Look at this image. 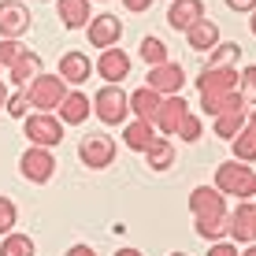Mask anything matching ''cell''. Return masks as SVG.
I'll use <instances>...</instances> for the list:
<instances>
[{"mask_svg":"<svg viewBox=\"0 0 256 256\" xmlns=\"http://www.w3.org/2000/svg\"><path fill=\"white\" fill-rule=\"evenodd\" d=\"M245 126L256 130V104H252V112H249V116H245Z\"/></svg>","mask_w":256,"mask_h":256,"instance_id":"obj_38","label":"cell"},{"mask_svg":"<svg viewBox=\"0 0 256 256\" xmlns=\"http://www.w3.org/2000/svg\"><path fill=\"white\" fill-rule=\"evenodd\" d=\"M216 190L223 197H238V200H252L256 197V171L245 160H226L216 171Z\"/></svg>","mask_w":256,"mask_h":256,"instance_id":"obj_3","label":"cell"},{"mask_svg":"<svg viewBox=\"0 0 256 256\" xmlns=\"http://www.w3.org/2000/svg\"><path fill=\"white\" fill-rule=\"evenodd\" d=\"M145 156H148V167L152 171H171V164H174V145L167 138H152V145L145 148Z\"/></svg>","mask_w":256,"mask_h":256,"instance_id":"obj_22","label":"cell"},{"mask_svg":"<svg viewBox=\"0 0 256 256\" xmlns=\"http://www.w3.org/2000/svg\"><path fill=\"white\" fill-rule=\"evenodd\" d=\"M8 116H15V119H22V116H30V96H26V90H19L15 96H8Z\"/></svg>","mask_w":256,"mask_h":256,"instance_id":"obj_33","label":"cell"},{"mask_svg":"<svg viewBox=\"0 0 256 256\" xmlns=\"http://www.w3.org/2000/svg\"><path fill=\"white\" fill-rule=\"evenodd\" d=\"M238 93L245 96V104H256V67H245L238 74Z\"/></svg>","mask_w":256,"mask_h":256,"instance_id":"obj_31","label":"cell"},{"mask_svg":"<svg viewBox=\"0 0 256 256\" xmlns=\"http://www.w3.org/2000/svg\"><path fill=\"white\" fill-rule=\"evenodd\" d=\"M60 22L67 26V30H82V26H90V0H60Z\"/></svg>","mask_w":256,"mask_h":256,"instance_id":"obj_21","label":"cell"},{"mask_svg":"<svg viewBox=\"0 0 256 256\" xmlns=\"http://www.w3.org/2000/svg\"><path fill=\"white\" fill-rule=\"evenodd\" d=\"M174 256H186V252H174Z\"/></svg>","mask_w":256,"mask_h":256,"instance_id":"obj_44","label":"cell"},{"mask_svg":"<svg viewBox=\"0 0 256 256\" xmlns=\"http://www.w3.org/2000/svg\"><path fill=\"white\" fill-rule=\"evenodd\" d=\"M67 256H96V252L90 249V245H70V249H67Z\"/></svg>","mask_w":256,"mask_h":256,"instance_id":"obj_37","label":"cell"},{"mask_svg":"<svg viewBox=\"0 0 256 256\" xmlns=\"http://www.w3.org/2000/svg\"><path fill=\"white\" fill-rule=\"evenodd\" d=\"M160 100H164V96L156 93V90L141 86V90H134V93H130V112H134L138 119L152 122V119H156V108H160Z\"/></svg>","mask_w":256,"mask_h":256,"instance_id":"obj_20","label":"cell"},{"mask_svg":"<svg viewBox=\"0 0 256 256\" xmlns=\"http://www.w3.org/2000/svg\"><path fill=\"white\" fill-rule=\"evenodd\" d=\"M197 90H200V112L204 116H219L226 93L238 90V70L234 67H204L197 78Z\"/></svg>","mask_w":256,"mask_h":256,"instance_id":"obj_2","label":"cell"},{"mask_svg":"<svg viewBox=\"0 0 256 256\" xmlns=\"http://www.w3.org/2000/svg\"><path fill=\"white\" fill-rule=\"evenodd\" d=\"M242 126H245V112H219L216 116V134L223 141H230Z\"/></svg>","mask_w":256,"mask_h":256,"instance_id":"obj_25","label":"cell"},{"mask_svg":"<svg viewBox=\"0 0 256 256\" xmlns=\"http://www.w3.org/2000/svg\"><path fill=\"white\" fill-rule=\"evenodd\" d=\"M0 256H34V242L26 234H4V242H0Z\"/></svg>","mask_w":256,"mask_h":256,"instance_id":"obj_26","label":"cell"},{"mask_svg":"<svg viewBox=\"0 0 256 256\" xmlns=\"http://www.w3.org/2000/svg\"><path fill=\"white\" fill-rule=\"evenodd\" d=\"M26 96H30V108H38V112H56L60 100L67 96V82H64L60 74H45V70H41V74L26 86Z\"/></svg>","mask_w":256,"mask_h":256,"instance_id":"obj_5","label":"cell"},{"mask_svg":"<svg viewBox=\"0 0 256 256\" xmlns=\"http://www.w3.org/2000/svg\"><path fill=\"white\" fill-rule=\"evenodd\" d=\"M141 60H145V64H164L167 60V45L160 38H141Z\"/></svg>","mask_w":256,"mask_h":256,"instance_id":"obj_29","label":"cell"},{"mask_svg":"<svg viewBox=\"0 0 256 256\" xmlns=\"http://www.w3.org/2000/svg\"><path fill=\"white\" fill-rule=\"evenodd\" d=\"M15 223H19V208H15V200L12 197H0V238L12 234Z\"/></svg>","mask_w":256,"mask_h":256,"instance_id":"obj_30","label":"cell"},{"mask_svg":"<svg viewBox=\"0 0 256 256\" xmlns=\"http://www.w3.org/2000/svg\"><path fill=\"white\" fill-rule=\"evenodd\" d=\"M8 74H12V82L19 86V90H22V86H30L34 78L41 74V56H38V52H30V48H26L22 56L15 60V64H8Z\"/></svg>","mask_w":256,"mask_h":256,"instance_id":"obj_18","label":"cell"},{"mask_svg":"<svg viewBox=\"0 0 256 256\" xmlns=\"http://www.w3.org/2000/svg\"><path fill=\"white\" fill-rule=\"evenodd\" d=\"M30 30V8L22 0H0V38H22Z\"/></svg>","mask_w":256,"mask_h":256,"instance_id":"obj_10","label":"cell"},{"mask_svg":"<svg viewBox=\"0 0 256 256\" xmlns=\"http://www.w3.org/2000/svg\"><path fill=\"white\" fill-rule=\"evenodd\" d=\"M252 242H256V219H252Z\"/></svg>","mask_w":256,"mask_h":256,"instance_id":"obj_43","label":"cell"},{"mask_svg":"<svg viewBox=\"0 0 256 256\" xmlns=\"http://www.w3.org/2000/svg\"><path fill=\"white\" fill-rule=\"evenodd\" d=\"M252 19H249V30H252V38H256V12H249Z\"/></svg>","mask_w":256,"mask_h":256,"instance_id":"obj_41","label":"cell"},{"mask_svg":"<svg viewBox=\"0 0 256 256\" xmlns=\"http://www.w3.org/2000/svg\"><path fill=\"white\" fill-rule=\"evenodd\" d=\"M8 104V90H4V82H0V108Z\"/></svg>","mask_w":256,"mask_h":256,"instance_id":"obj_39","label":"cell"},{"mask_svg":"<svg viewBox=\"0 0 256 256\" xmlns=\"http://www.w3.org/2000/svg\"><path fill=\"white\" fill-rule=\"evenodd\" d=\"M96 74L104 78V82H122V78L130 74V56L122 48H104L100 52V60H96Z\"/></svg>","mask_w":256,"mask_h":256,"instance_id":"obj_15","label":"cell"},{"mask_svg":"<svg viewBox=\"0 0 256 256\" xmlns=\"http://www.w3.org/2000/svg\"><path fill=\"white\" fill-rule=\"evenodd\" d=\"M90 74H93V64H90L86 52H64V56H60V78H64L67 86L90 82Z\"/></svg>","mask_w":256,"mask_h":256,"instance_id":"obj_16","label":"cell"},{"mask_svg":"<svg viewBox=\"0 0 256 256\" xmlns=\"http://www.w3.org/2000/svg\"><path fill=\"white\" fill-rule=\"evenodd\" d=\"M190 212L193 223H197V234L208 238V242H219V238H230V212H226V200L216 186H197L190 193Z\"/></svg>","mask_w":256,"mask_h":256,"instance_id":"obj_1","label":"cell"},{"mask_svg":"<svg viewBox=\"0 0 256 256\" xmlns=\"http://www.w3.org/2000/svg\"><path fill=\"white\" fill-rule=\"evenodd\" d=\"M186 41H190L193 52H212V48L219 45V26L208 22V19H200V22H193L190 30H186Z\"/></svg>","mask_w":256,"mask_h":256,"instance_id":"obj_19","label":"cell"},{"mask_svg":"<svg viewBox=\"0 0 256 256\" xmlns=\"http://www.w3.org/2000/svg\"><path fill=\"white\" fill-rule=\"evenodd\" d=\"M200 134H204V122H200V116H197V112H186V119L178 122L174 138H182V141H200Z\"/></svg>","mask_w":256,"mask_h":256,"instance_id":"obj_28","label":"cell"},{"mask_svg":"<svg viewBox=\"0 0 256 256\" xmlns=\"http://www.w3.org/2000/svg\"><path fill=\"white\" fill-rule=\"evenodd\" d=\"M122 4H126V12H148L152 0H122Z\"/></svg>","mask_w":256,"mask_h":256,"instance_id":"obj_36","label":"cell"},{"mask_svg":"<svg viewBox=\"0 0 256 256\" xmlns=\"http://www.w3.org/2000/svg\"><path fill=\"white\" fill-rule=\"evenodd\" d=\"M208 256H238V249H234V242H230V238H219V242H212Z\"/></svg>","mask_w":256,"mask_h":256,"instance_id":"obj_34","label":"cell"},{"mask_svg":"<svg viewBox=\"0 0 256 256\" xmlns=\"http://www.w3.org/2000/svg\"><path fill=\"white\" fill-rule=\"evenodd\" d=\"M230 145H234V156H238V160H245V164L256 160V130L242 126V130L230 138Z\"/></svg>","mask_w":256,"mask_h":256,"instance_id":"obj_24","label":"cell"},{"mask_svg":"<svg viewBox=\"0 0 256 256\" xmlns=\"http://www.w3.org/2000/svg\"><path fill=\"white\" fill-rule=\"evenodd\" d=\"M152 122H145V119H138V122H130L126 130H122V141H126L134 152H145L148 145H152Z\"/></svg>","mask_w":256,"mask_h":256,"instance_id":"obj_23","label":"cell"},{"mask_svg":"<svg viewBox=\"0 0 256 256\" xmlns=\"http://www.w3.org/2000/svg\"><path fill=\"white\" fill-rule=\"evenodd\" d=\"M238 56H242V48H238L234 41H230V45H216L204 67H234V64H238Z\"/></svg>","mask_w":256,"mask_h":256,"instance_id":"obj_27","label":"cell"},{"mask_svg":"<svg viewBox=\"0 0 256 256\" xmlns=\"http://www.w3.org/2000/svg\"><path fill=\"white\" fill-rule=\"evenodd\" d=\"M204 19V0H171V8H167V26L171 30H182L186 34L193 22Z\"/></svg>","mask_w":256,"mask_h":256,"instance_id":"obj_13","label":"cell"},{"mask_svg":"<svg viewBox=\"0 0 256 256\" xmlns=\"http://www.w3.org/2000/svg\"><path fill=\"white\" fill-rule=\"evenodd\" d=\"M252 219H256V200H242L230 212V242H252Z\"/></svg>","mask_w":256,"mask_h":256,"instance_id":"obj_17","label":"cell"},{"mask_svg":"<svg viewBox=\"0 0 256 256\" xmlns=\"http://www.w3.org/2000/svg\"><path fill=\"white\" fill-rule=\"evenodd\" d=\"M93 112H96V119H100L104 126H119V122H126V116H130L126 90H122L119 82H108L100 93L93 96Z\"/></svg>","mask_w":256,"mask_h":256,"instance_id":"obj_4","label":"cell"},{"mask_svg":"<svg viewBox=\"0 0 256 256\" xmlns=\"http://www.w3.org/2000/svg\"><path fill=\"white\" fill-rule=\"evenodd\" d=\"M186 112H190V104L182 100L178 93H171V96H164V100H160V108H156V119H152V126L160 130L164 138H174V130H178V122L186 119Z\"/></svg>","mask_w":256,"mask_h":256,"instance_id":"obj_11","label":"cell"},{"mask_svg":"<svg viewBox=\"0 0 256 256\" xmlns=\"http://www.w3.org/2000/svg\"><path fill=\"white\" fill-rule=\"evenodd\" d=\"M226 8H230V12H256V0H226Z\"/></svg>","mask_w":256,"mask_h":256,"instance_id":"obj_35","label":"cell"},{"mask_svg":"<svg viewBox=\"0 0 256 256\" xmlns=\"http://www.w3.org/2000/svg\"><path fill=\"white\" fill-rule=\"evenodd\" d=\"M26 138L34 145L56 148L64 141V122H60V116H52V112H34V116H26Z\"/></svg>","mask_w":256,"mask_h":256,"instance_id":"obj_7","label":"cell"},{"mask_svg":"<svg viewBox=\"0 0 256 256\" xmlns=\"http://www.w3.org/2000/svg\"><path fill=\"white\" fill-rule=\"evenodd\" d=\"M19 171H22V178L38 182V186L52 182V174H56V156H52V148H45V145H30V148L19 156Z\"/></svg>","mask_w":256,"mask_h":256,"instance_id":"obj_6","label":"cell"},{"mask_svg":"<svg viewBox=\"0 0 256 256\" xmlns=\"http://www.w3.org/2000/svg\"><path fill=\"white\" fill-rule=\"evenodd\" d=\"M22 52H26V45H22L19 38H4V41H0V67L15 64V60H19Z\"/></svg>","mask_w":256,"mask_h":256,"instance_id":"obj_32","label":"cell"},{"mask_svg":"<svg viewBox=\"0 0 256 256\" xmlns=\"http://www.w3.org/2000/svg\"><path fill=\"white\" fill-rule=\"evenodd\" d=\"M145 82H148V90H156L160 96H171V93H178L182 86H186V70H182V64L164 60V64H152Z\"/></svg>","mask_w":256,"mask_h":256,"instance_id":"obj_8","label":"cell"},{"mask_svg":"<svg viewBox=\"0 0 256 256\" xmlns=\"http://www.w3.org/2000/svg\"><path fill=\"white\" fill-rule=\"evenodd\" d=\"M116 256H141V252H138V249H119Z\"/></svg>","mask_w":256,"mask_h":256,"instance_id":"obj_40","label":"cell"},{"mask_svg":"<svg viewBox=\"0 0 256 256\" xmlns=\"http://www.w3.org/2000/svg\"><path fill=\"white\" fill-rule=\"evenodd\" d=\"M86 30H90L93 48H112V45H119V38H122V22L116 15H96V19H90Z\"/></svg>","mask_w":256,"mask_h":256,"instance_id":"obj_14","label":"cell"},{"mask_svg":"<svg viewBox=\"0 0 256 256\" xmlns=\"http://www.w3.org/2000/svg\"><path fill=\"white\" fill-rule=\"evenodd\" d=\"M238 256H256V245H249V249H245V252H238Z\"/></svg>","mask_w":256,"mask_h":256,"instance_id":"obj_42","label":"cell"},{"mask_svg":"<svg viewBox=\"0 0 256 256\" xmlns=\"http://www.w3.org/2000/svg\"><path fill=\"white\" fill-rule=\"evenodd\" d=\"M56 112H60V122H64V126H82V122L93 116V100L82 90H67V96L60 100Z\"/></svg>","mask_w":256,"mask_h":256,"instance_id":"obj_12","label":"cell"},{"mask_svg":"<svg viewBox=\"0 0 256 256\" xmlns=\"http://www.w3.org/2000/svg\"><path fill=\"white\" fill-rule=\"evenodd\" d=\"M78 160L86 167H93V171H104V167H112V160H116V141L104 138V134L86 138L82 145H78Z\"/></svg>","mask_w":256,"mask_h":256,"instance_id":"obj_9","label":"cell"}]
</instances>
